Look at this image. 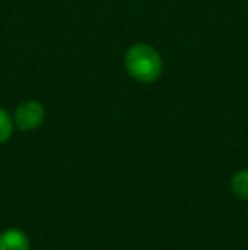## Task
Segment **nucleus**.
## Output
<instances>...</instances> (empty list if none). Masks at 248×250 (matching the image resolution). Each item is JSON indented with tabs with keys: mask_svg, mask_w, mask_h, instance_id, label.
Here are the masks:
<instances>
[{
	"mask_svg": "<svg viewBox=\"0 0 248 250\" xmlns=\"http://www.w3.org/2000/svg\"><path fill=\"white\" fill-rule=\"evenodd\" d=\"M124 68L131 79L139 83H152L158 80L163 70L160 53L146 43L133 44L124 55Z\"/></svg>",
	"mask_w": 248,
	"mask_h": 250,
	"instance_id": "1",
	"label": "nucleus"
},
{
	"mask_svg": "<svg viewBox=\"0 0 248 250\" xmlns=\"http://www.w3.org/2000/svg\"><path fill=\"white\" fill-rule=\"evenodd\" d=\"M16 126L20 131H34L44 121V107L38 101H26L16 109Z\"/></svg>",
	"mask_w": 248,
	"mask_h": 250,
	"instance_id": "2",
	"label": "nucleus"
},
{
	"mask_svg": "<svg viewBox=\"0 0 248 250\" xmlns=\"http://www.w3.org/2000/svg\"><path fill=\"white\" fill-rule=\"evenodd\" d=\"M0 250H31V242L24 231L9 228L0 233Z\"/></svg>",
	"mask_w": 248,
	"mask_h": 250,
	"instance_id": "3",
	"label": "nucleus"
},
{
	"mask_svg": "<svg viewBox=\"0 0 248 250\" xmlns=\"http://www.w3.org/2000/svg\"><path fill=\"white\" fill-rule=\"evenodd\" d=\"M231 189L240 199L248 201V168L236 172L231 177Z\"/></svg>",
	"mask_w": 248,
	"mask_h": 250,
	"instance_id": "4",
	"label": "nucleus"
},
{
	"mask_svg": "<svg viewBox=\"0 0 248 250\" xmlns=\"http://www.w3.org/2000/svg\"><path fill=\"white\" fill-rule=\"evenodd\" d=\"M12 129H14L12 118H10L5 109L0 107V145L9 142V138L12 136Z\"/></svg>",
	"mask_w": 248,
	"mask_h": 250,
	"instance_id": "5",
	"label": "nucleus"
}]
</instances>
